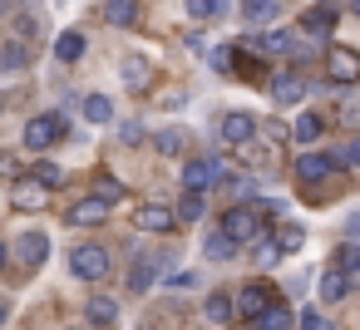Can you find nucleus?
Segmentation results:
<instances>
[{"label": "nucleus", "instance_id": "nucleus-24", "mask_svg": "<svg viewBox=\"0 0 360 330\" xmlns=\"http://www.w3.org/2000/svg\"><path fill=\"white\" fill-rule=\"evenodd\" d=\"M153 281H158V261H148V256H139V261L129 266V291H134V296H143V291H148Z\"/></svg>", "mask_w": 360, "mask_h": 330}, {"label": "nucleus", "instance_id": "nucleus-2", "mask_svg": "<svg viewBox=\"0 0 360 330\" xmlns=\"http://www.w3.org/2000/svg\"><path fill=\"white\" fill-rule=\"evenodd\" d=\"M222 232H227L232 242H242V246H247L257 232H266V217H262L252 202H237V207H227V212H222Z\"/></svg>", "mask_w": 360, "mask_h": 330}, {"label": "nucleus", "instance_id": "nucleus-37", "mask_svg": "<svg viewBox=\"0 0 360 330\" xmlns=\"http://www.w3.org/2000/svg\"><path fill=\"white\" fill-rule=\"evenodd\" d=\"M296 325H301V330H335V325H330V320H326L316 305H306V310L296 315Z\"/></svg>", "mask_w": 360, "mask_h": 330}, {"label": "nucleus", "instance_id": "nucleus-39", "mask_svg": "<svg viewBox=\"0 0 360 330\" xmlns=\"http://www.w3.org/2000/svg\"><path fill=\"white\" fill-rule=\"evenodd\" d=\"M188 50H193V55H207V35L193 30V35H188Z\"/></svg>", "mask_w": 360, "mask_h": 330}, {"label": "nucleus", "instance_id": "nucleus-32", "mask_svg": "<svg viewBox=\"0 0 360 330\" xmlns=\"http://www.w3.org/2000/svg\"><path fill=\"white\" fill-rule=\"evenodd\" d=\"M94 197H99L104 207H114V202H124V183L104 173V178H94Z\"/></svg>", "mask_w": 360, "mask_h": 330}, {"label": "nucleus", "instance_id": "nucleus-8", "mask_svg": "<svg viewBox=\"0 0 360 330\" xmlns=\"http://www.w3.org/2000/svg\"><path fill=\"white\" fill-rule=\"evenodd\" d=\"M330 173H335V158H330V153H306V158H296V183H301V187L326 183Z\"/></svg>", "mask_w": 360, "mask_h": 330}, {"label": "nucleus", "instance_id": "nucleus-10", "mask_svg": "<svg viewBox=\"0 0 360 330\" xmlns=\"http://www.w3.org/2000/svg\"><path fill=\"white\" fill-rule=\"evenodd\" d=\"M247 50H257V55H266V60H286V55H296V40H291L286 30H266V35L247 40Z\"/></svg>", "mask_w": 360, "mask_h": 330}, {"label": "nucleus", "instance_id": "nucleus-11", "mask_svg": "<svg viewBox=\"0 0 360 330\" xmlns=\"http://www.w3.org/2000/svg\"><path fill=\"white\" fill-rule=\"evenodd\" d=\"M266 301H271V286H247L242 296H232V315H242V320H257L262 310H266Z\"/></svg>", "mask_w": 360, "mask_h": 330}, {"label": "nucleus", "instance_id": "nucleus-7", "mask_svg": "<svg viewBox=\"0 0 360 330\" xmlns=\"http://www.w3.org/2000/svg\"><path fill=\"white\" fill-rule=\"evenodd\" d=\"M217 138H222V148H242L247 138H257V119L252 114H222Z\"/></svg>", "mask_w": 360, "mask_h": 330}, {"label": "nucleus", "instance_id": "nucleus-23", "mask_svg": "<svg viewBox=\"0 0 360 330\" xmlns=\"http://www.w3.org/2000/svg\"><path fill=\"white\" fill-rule=\"evenodd\" d=\"M202 256H207V261H232V256H237V242H232V237L217 227V232H207V242H202Z\"/></svg>", "mask_w": 360, "mask_h": 330}, {"label": "nucleus", "instance_id": "nucleus-26", "mask_svg": "<svg viewBox=\"0 0 360 330\" xmlns=\"http://www.w3.org/2000/svg\"><path fill=\"white\" fill-rule=\"evenodd\" d=\"M335 266L345 271V281H350V291H355V286H360V246H355V242H340Z\"/></svg>", "mask_w": 360, "mask_h": 330}, {"label": "nucleus", "instance_id": "nucleus-29", "mask_svg": "<svg viewBox=\"0 0 360 330\" xmlns=\"http://www.w3.org/2000/svg\"><path fill=\"white\" fill-rule=\"evenodd\" d=\"M330 30H335V6L306 11V35H330Z\"/></svg>", "mask_w": 360, "mask_h": 330}, {"label": "nucleus", "instance_id": "nucleus-6", "mask_svg": "<svg viewBox=\"0 0 360 330\" xmlns=\"http://www.w3.org/2000/svg\"><path fill=\"white\" fill-rule=\"evenodd\" d=\"M134 227H139V232H158V237H168V232L178 227V217H173L168 202H139V207H134Z\"/></svg>", "mask_w": 360, "mask_h": 330}, {"label": "nucleus", "instance_id": "nucleus-9", "mask_svg": "<svg viewBox=\"0 0 360 330\" xmlns=\"http://www.w3.org/2000/svg\"><path fill=\"white\" fill-rule=\"evenodd\" d=\"M119 74H124V84L129 89H153V79H158V70H153V60H143V55H124V65H119Z\"/></svg>", "mask_w": 360, "mask_h": 330}, {"label": "nucleus", "instance_id": "nucleus-34", "mask_svg": "<svg viewBox=\"0 0 360 330\" xmlns=\"http://www.w3.org/2000/svg\"><path fill=\"white\" fill-rule=\"evenodd\" d=\"M330 158H335V168H360V143L350 138V143H340Z\"/></svg>", "mask_w": 360, "mask_h": 330}, {"label": "nucleus", "instance_id": "nucleus-33", "mask_svg": "<svg viewBox=\"0 0 360 330\" xmlns=\"http://www.w3.org/2000/svg\"><path fill=\"white\" fill-rule=\"evenodd\" d=\"M183 148H188V133H183V128H163V133H158V153H163V158H178Z\"/></svg>", "mask_w": 360, "mask_h": 330}, {"label": "nucleus", "instance_id": "nucleus-27", "mask_svg": "<svg viewBox=\"0 0 360 330\" xmlns=\"http://www.w3.org/2000/svg\"><path fill=\"white\" fill-rule=\"evenodd\" d=\"M84 45H89V40H84V30H65V35L55 40V55H60L65 65H75V60L84 55Z\"/></svg>", "mask_w": 360, "mask_h": 330}, {"label": "nucleus", "instance_id": "nucleus-1", "mask_svg": "<svg viewBox=\"0 0 360 330\" xmlns=\"http://www.w3.org/2000/svg\"><path fill=\"white\" fill-rule=\"evenodd\" d=\"M227 158H193V163H183V187H193V192H212L217 183H227Z\"/></svg>", "mask_w": 360, "mask_h": 330}, {"label": "nucleus", "instance_id": "nucleus-44", "mask_svg": "<svg viewBox=\"0 0 360 330\" xmlns=\"http://www.w3.org/2000/svg\"><path fill=\"white\" fill-rule=\"evenodd\" d=\"M70 330H79V325H70Z\"/></svg>", "mask_w": 360, "mask_h": 330}, {"label": "nucleus", "instance_id": "nucleus-38", "mask_svg": "<svg viewBox=\"0 0 360 330\" xmlns=\"http://www.w3.org/2000/svg\"><path fill=\"white\" fill-rule=\"evenodd\" d=\"M335 124H340V128H355V124H360V109H355V99H350V94L340 99V109H335Z\"/></svg>", "mask_w": 360, "mask_h": 330}, {"label": "nucleus", "instance_id": "nucleus-21", "mask_svg": "<svg viewBox=\"0 0 360 330\" xmlns=\"http://www.w3.org/2000/svg\"><path fill=\"white\" fill-rule=\"evenodd\" d=\"M84 320H89V325H99V330H109V325L119 320V301H109V296H94V301L84 305Z\"/></svg>", "mask_w": 360, "mask_h": 330}, {"label": "nucleus", "instance_id": "nucleus-41", "mask_svg": "<svg viewBox=\"0 0 360 330\" xmlns=\"http://www.w3.org/2000/svg\"><path fill=\"white\" fill-rule=\"evenodd\" d=\"M6 261H11V246H6V242H0V271H6Z\"/></svg>", "mask_w": 360, "mask_h": 330}, {"label": "nucleus", "instance_id": "nucleus-3", "mask_svg": "<svg viewBox=\"0 0 360 330\" xmlns=\"http://www.w3.org/2000/svg\"><path fill=\"white\" fill-rule=\"evenodd\" d=\"M109 266H114V261H109V251H104L99 242H79V246L70 251V271H75L79 281H104Z\"/></svg>", "mask_w": 360, "mask_h": 330}, {"label": "nucleus", "instance_id": "nucleus-30", "mask_svg": "<svg viewBox=\"0 0 360 330\" xmlns=\"http://www.w3.org/2000/svg\"><path fill=\"white\" fill-rule=\"evenodd\" d=\"M84 119L89 124H109L114 119V99L109 94H84Z\"/></svg>", "mask_w": 360, "mask_h": 330}, {"label": "nucleus", "instance_id": "nucleus-25", "mask_svg": "<svg viewBox=\"0 0 360 330\" xmlns=\"http://www.w3.org/2000/svg\"><path fill=\"white\" fill-rule=\"evenodd\" d=\"M183 6H188L193 20H222V15L237 6V0H183Z\"/></svg>", "mask_w": 360, "mask_h": 330}, {"label": "nucleus", "instance_id": "nucleus-16", "mask_svg": "<svg viewBox=\"0 0 360 330\" xmlns=\"http://www.w3.org/2000/svg\"><path fill=\"white\" fill-rule=\"evenodd\" d=\"M252 325H257V330H291V325H296V315H291V305H286V301H276V296H271V301H266V310H262Z\"/></svg>", "mask_w": 360, "mask_h": 330}, {"label": "nucleus", "instance_id": "nucleus-17", "mask_svg": "<svg viewBox=\"0 0 360 330\" xmlns=\"http://www.w3.org/2000/svg\"><path fill=\"white\" fill-rule=\"evenodd\" d=\"M326 124H330L326 114H316V109H306V114H301V119L291 124V138H296V143H316V138L326 133Z\"/></svg>", "mask_w": 360, "mask_h": 330}, {"label": "nucleus", "instance_id": "nucleus-22", "mask_svg": "<svg viewBox=\"0 0 360 330\" xmlns=\"http://www.w3.org/2000/svg\"><path fill=\"white\" fill-rule=\"evenodd\" d=\"M139 15H143L139 0H104V20L109 25H124L129 30V25H139Z\"/></svg>", "mask_w": 360, "mask_h": 330}, {"label": "nucleus", "instance_id": "nucleus-19", "mask_svg": "<svg viewBox=\"0 0 360 330\" xmlns=\"http://www.w3.org/2000/svg\"><path fill=\"white\" fill-rule=\"evenodd\" d=\"M281 15V0H242V20L247 25H271Z\"/></svg>", "mask_w": 360, "mask_h": 330}, {"label": "nucleus", "instance_id": "nucleus-31", "mask_svg": "<svg viewBox=\"0 0 360 330\" xmlns=\"http://www.w3.org/2000/svg\"><path fill=\"white\" fill-rule=\"evenodd\" d=\"M30 65V50L20 45V40H11L6 50H0V74H15V70H25Z\"/></svg>", "mask_w": 360, "mask_h": 330}, {"label": "nucleus", "instance_id": "nucleus-12", "mask_svg": "<svg viewBox=\"0 0 360 330\" xmlns=\"http://www.w3.org/2000/svg\"><path fill=\"white\" fill-rule=\"evenodd\" d=\"M45 183H35V178H15V187H11V202L20 207V212H40L45 207Z\"/></svg>", "mask_w": 360, "mask_h": 330}, {"label": "nucleus", "instance_id": "nucleus-35", "mask_svg": "<svg viewBox=\"0 0 360 330\" xmlns=\"http://www.w3.org/2000/svg\"><path fill=\"white\" fill-rule=\"evenodd\" d=\"M30 178H35V183H45V187H60V183H65V168H60V163H40Z\"/></svg>", "mask_w": 360, "mask_h": 330}, {"label": "nucleus", "instance_id": "nucleus-13", "mask_svg": "<svg viewBox=\"0 0 360 330\" xmlns=\"http://www.w3.org/2000/svg\"><path fill=\"white\" fill-rule=\"evenodd\" d=\"M50 256V237L45 232H25V237H15V261L20 266H40Z\"/></svg>", "mask_w": 360, "mask_h": 330}, {"label": "nucleus", "instance_id": "nucleus-28", "mask_svg": "<svg viewBox=\"0 0 360 330\" xmlns=\"http://www.w3.org/2000/svg\"><path fill=\"white\" fill-rule=\"evenodd\" d=\"M202 315H207L212 325H227V320H232V296H227V291H212V296L202 301Z\"/></svg>", "mask_w": 360, "mask_h": 330}, {"label": "nucleus", "instance_id": "nucleus-40", "mask_svg": "<svg viewBox=\"0 0 360 330\" xmlns=\"http://www.w3.org/2000/svg\"><path fill=\"white\" fill-rule=\"evenodd\" d=\"M119 133H124V143H143V128H139V124H124Z\"/></svg>", "mask_w": 360, "mask_h": 330}, {"label": "nucleus", "instance_id": "nucleus-5", "mask_svg": "<svg viewBox=\"0 0 360 330\" xmlns=\"http://www.w3.org/2000/svg\"><path fill=\"white\" fill-rule=\"evenodd\" d=\"M326 79H330L335 89H350V84L360 79V60H355L350 45H330V50H326Z\"/></svg>", "mask_w": 360, "mask_h": 330}, {"label": "nucleus", "instance_id": "nucleus-18", "mask_svg": "<svg viewBox=\"0 0 360 330\" xmlns=\"http://www.w3.org/2000/svg\"><path fill=\"white\" fill-rule=\"evenodd\" d=\"M345 296H350L345 271H340V266H326V271H321V301H326V305H335V301H345Z\"/></svg>", "mask_w": 360, "mask_h": 330}, {"label": "nucleus", "instance_id": "nucleus-15", "mask_svg": "<svg viewBox=\"0 0 360 330\" xmlns=\"http://www.w3.org/2000/svg\"><path fill=\"white\" fill-rule=\"evenodd\" d=\"M104 217H109V207H104L99 197H84V202H75V207L65 212V222H70V227H99Z\"/></svg>", "mask_w": 360, "mask_h": 330}, {"label": "nucleus", "instance_id": "nucleus-14", "mask_svg": "<svg viewBox=\"0 0 360 330\" xmlns=\"http://www.w3.org/2000/svg\"><path fill=\"white\" fill-rule=\"evenodd\" d=\"M301 94H306V79H301V74H276V79H271V99H276V109L301 104Z\"/></svg>", "mask_w": 360, "mask_h": 330}, {"label": "nucleus", "instance_id": "nucleus-42", "mask_svg": "<svg viewBox=\"0 0 360 330\" xmlns=\"http://www.w3.org/2000/svg\"><path fill=\"white\" fill-rule=\"evenodd\" d=\"M0 325H6V301H0Z\"/></svg>", "mask_w": 360, "mask_h": 330}, {"label": "nucleus", "instance_id": "nucleus-4", "mask_svg": "<svg viewBox=\"0 0 360 330\" xmlns=\"http://www.w3.org/2000/svg\"><path fill=\"white\" fill-rule=\"evenodd\" d=\"M70 133V124H65V114H35L30 124H25V148H35V153H45V148H55L60 138Z\"/></svg>", "mask_w": 360, "mask_h": 330}, {"label": "nucleus", "instance_id": "nucleus-36", "mask_svg": "<svg viewBox=\"0 0 360 330\" xmlns=\"http://www.w3.org/2000/svg\"><path fill=\"white\" fill-rule=\"evenodd\" d=\"M271 237H276V246H281V251H296V246L306 242V232H301V227H291V222H286L281 232H271Z\"/></svg>", "mask_w": 360, "mask_h": 330}, {"label": "nucleus", "instance_id": "nucleus-43", "mask_svg": "<svg viewBox=\"0 0 360 330\" xmlns=\"http://www.w3.org/2000/svg\"><path fill=\"white\" fill-rule=\"evenodd\" d=\"M143 330H153V325H143Z\"/></svg>", "mask_w": 360, "mask_h": 330}, {"label": "nucleus", "instance_id": "nucleus-20", "mask_svg": "<svg viewBox=\"0 0 360 330\" xmlns=\"http://www.w3.org/2000/svg\"><path fill=\"white\" fill-rule=\"evenodd\" d=\"M202 212H207V192H193V187H183V197H178L173 217H178V222H202Z\"/></svg>", "mask_w": 360, "mask_h": 330}]
</instances>
